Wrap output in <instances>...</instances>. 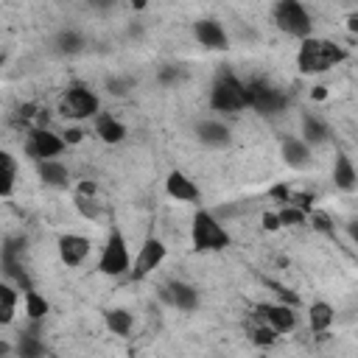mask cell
I'll use <instances>...</instances> for the list:
<instances>
[{"label":"cell","mask_w":358,"mask_h":358,"mask_svg":"<svg viewBox=\"0 0 358 358\" xmlns=\"http://www.w3.org/2000/svg\"><path fill=\"white\" fill-rule=\"evenodd\" d=\"M350 59L347 48L330 36H319L310 34L305 39H299L296 53H294V64L302 76H324L330 70H336L338 64H344Z\"/></svg>","instance_id":"obj_1"},{"label":"cell","mask_w":358,"mask_h":358,"mask_svg":"<svg viewBox=\"0 0 358 358\" xmlns=\"http://www.w3.org/2000/svg\"><path fill=\"white\" fill-rule=\"evenodd\" d=\"M187 241L201 255H207V252H224L232 243V232H229L227 221L215 210L196 204V210L190 215V224H187Z\"/></svg>","instance_id":"obj_2"},{"label":"cell","mask_w":358,"mask_h":358,"mask_svg":"<svg viewBox=\"0 0 358 358\" xmlns=\"http://www.w3.org/2000/svg\"><path fill=\"white\" fill-rule=\"evenodd\" d=\"M207 106L215 115H238V112L249 109V87H246V78H241L232 70H221L215 76V81L210 84Z\"/></svg>","instance_id":"obj_3"},{"label":"cell","mask_w":358,"mask_h":358,"mask_svg":"<svg viewBox=\"0 0 358 358\" xmlns=\"http://www.w3.org/2000/svg\"><path fill=\"white\" fill-rule=\"evenodd\" d=\"M95 268L98 274L103 277H129V268H131V249H129V238L120 227H109L101 249H98V260H95Z\"/></svg>","instance_id":"obj_4"},{"label":"cell","mask_w":358,"mask_h":358,"mask_svg":"<svg viewBox=\"0 0 358 358\" xmlns=\"http://www.w3.org/2000/svg\"><path fill=\"white\" fill-rule=\"evenodd\" d=\"M271 22L280 34H285L296 42L316 34V22H313V14H310L305 0H274L271 3Z\"/></svg>","instance_id":"obj_5"},{"label":"cell","mask_w":358,"mask_h":358,"mask_svg":"<svg viewBox=\"0 0 358 358\" xmlns=\"http://www.w3.org/2000/svg\"><path fill=\"white\" fill-rule=\"evenodd\" d=\"M56 109L67 123H84V120H92L101 112V98L90 84H70L59 95Z\"/></svg>","instance_id":"obj_6"},{"label":"cell","mask_w":358,"mask_h":358,"mask_svg":"<svg viewBox=\"0 0 358 358\" xmlns=\"http://www.w3.org/2000/svg\"><path fill=\"white\" fill-rule=\"evenodd\" d=\"M22 151L28 154L31 162H42V159L62 157L67 151V143H64L62 131H53L48 126H31L22 137Z\"/></svg>","instance_id":"obj_7"},{"label":"cell","mask_w":358,"mask_h":358,"mask_svg":"<svg viewBox=\"0 0 358 358\" xmlns=\"http://www.w3.org/2000/svg\"><path fill=\"white\" fill-rule=\"evenodd\" d=\"M168 257V243L159 238V235H145L143 243L137 246V252L131 255V268H129V277L131 280H145L151 277Z\"/></svg>","instance_id":"obj_8"},{"label":"cell","mask_w":358,"mask_h":358,"mask_svg":"<svg viewBox=\"0 0 358 358\" xmlns=\"http://www.w3.org/2000/svg\"><path fill=\"white\" fill-rule=\"evenodd\" d=\"M255 322L271 327L277 336H288L299 327V313H296V305H288L282 299L277 302H260L255 308Z\"/></svg>","instance_id":"obj_9"},{"label":"cell","mask_w":358,"mask_h":358,"mask_svg":"<svg viewBox=\"0 0 358 358\" xmlns=\"http://www.w3.org/2000/svg\"><path fill=\"white\" fill-rule=\"evenodd\" d=\"M56 255L62 260V266L67 268H81L87 263V257L92 255V241L81 232H64L56 241Z\"/></svg>","instance_id":"obj_10"},{"label":"cell","mask_w":358,"mask_h":358,"mask_svg":"<svg viewBox=\"0 0 358 358\" xmlns=\"http://www.w3.org/2000/svg\"><path fill=\"white\" fill-rule=\"evenodd\" d=\"M159 296H162L165 305L182 310V313H193L199 308V299H201L199 296V288L190 285L187 280H171V282H165L159 288Z\"/></svg>","instance_id":"obj_11"},{"label":"cell","mask_w":358,"mask_h":358,"mask_svg":"<svg viewBox=\"0 0 358 358\" xmlns=\"http://www.w3.org/2000/svg\"><path fill=\"white\" fill-rule=\"evenodd\" d=\"M165 196L171 201H179V204H199L201 201V187L190 173L171 171L165 176Z\"/></svg>","instance_id":"obj_12"},{"label":"cell","mask_w":358,"mask_h":358,"mask_svg":"<svg viewBox=\"0 0 358 358\" xmlns=\"http://www.w3.org/2000/svg\"><path fill=\"white\" fill-rule=\"evenodd\" d=\"M193 39L204 48V50H227L229 48V34L227 28L213 20V17H201L193 22Z\"/></svg>","instance_id":"obj_13"},{"label":"cell","mask_w":358,"mask_h":358,"mask_svg":"<svg viewBox=\"0 0 358 358\" xmlns=\"http://www.w3.org/2000/svg\"><path fill=\"white\" fill-rule=\"evenodd\" d=\"M92 131H95V137H98L103 145H120V143L126 140V134H129L126 123H123L115 112H106V109H101V112L92 117Z\"/></svg>","instance_id":"obj_14"},{"label":"cell","mask_w":358,"mask_h":358,"mask_svg":"<svg viewBox=\"0 0 358 358\" xmlns=\"http://www.w3.org/2000/svg\"><path fill=\"white\" fill-rule=\"evenodd\" d=\"M196 137L204 148H227L232 143V129L221 117H204L196 126Z\"/></svg>","instance_id":"obj_15"},{"label":"cell","mask_w":358,"mask_h":358,"mask_svg":"<svg viewBox=\"0 0 358 358\" xmlns=\"http://www.w3.org/2000/svg\"><path fill=\"white\" fill-rule=\"evenodd\" d=\"M280 157H282V162H285L291 171H305V168L313 162V148H310L299 134H291V137H282V143H280Z\"/></svg>","instance_id":"obj_16"},{"label":"cell","mask_w":358,"mask_h":358,"mask_svg":"<svg viewBox=\"0 0 358 358\" xmlns=\"http://www.w3.org/2000/svg\"><path fill=\"white\" fill-rule=\"evenodd\" d=\"M299 137H302L310 148H319V145L330 143L333 129H330V123H327L322 115L305 112V115H302V120H299Z\"/></svg>","instance_id":"obj_17"},{"label":"cell","mask_w":358,"mask_h":358,"mask_svg":"<svg viewBox=\"0 0 358 358\" xmlns=\"http://www.w3.org/2000/svg\"><path fill=\"white\" fill-rule=\"evenodd\" d=\"M36 176L42 179L45 187H53V190H67L70 187V168L64 165L62 157L36 162Z\"/></svg>","instance_id":"obj_18"},{"label":"cell","mask_w":358,"mask_h":358,"mask_svg":"<svg viewBox=\"0 0 358 358\" xmlns=\"http://www.w3.org/2000/svg\"><path fill=\"white\" fill-rule=\"evenodd\" d=\"M330 176H333L336 190H341V193H352L358 187V171H355V162L347 151H336Z\"/></svg>","instance_id":"obj_19"},{"label":"cell","mask_w":358,"mask_h":358,"mask_svg":"<svg viewBox=\"0 0 358 358\" xmlns=\"http://www.w3.org/2000/svg\"><path fill=\"white\" fill-rule=\"evenodd\" d=\"M336 319H338V313H336V308H333L327 299L310 302V308H308V313H305V322H308L310 333H319V336L330 333V327L336 324Z\"/></svg>","instance_id":"obj_20"},{"label":"cell","mask_w":358,"mask_h":358,"mask_svg":"<svg viewBox=\"0 0 358 358\" xmlns=\"http://www.w3.org/2000/svg\"><path fill=\"white\" fill-rule=\"evenodd\" d=\"M103 324L112 336L129 338L134 330V313L129 308H109V310H103Z\"/></svg>","instance_id":"obj_21"},{"label":"cell","mask_w":358,"mask_h":358,"mask_svg":"<svg viewBox=\"0 0 358 358\" xmlns=\"http://www.w3.org/2000/svg\"><path fill=\"white\" fill-rule=\"evenodd\" d=\"M20 302H22V313H25L28 322H45V316H48V310H50V302L45 299V294H39V291L31 285V288H25V291L20 294Z\"/></svg>","instance_id":"obj_22"},{"label":"cell","mask_w":358,"mask_h":358,"mask_svg":"<svg viewBox=\"0 0 358 358\" xmlns=\"http://www.w3.org/2000/svg\"><path fill=\"white\" fill-rule=\"evenodd\" d=\"M20 288L11 285L8 280H0V327L11 324L17 319V310H20Z\"/></svg>","instance_id":"obj_23"},{"label":"cell","mask_w":358,"mask_h":358,"mask_svg":"<svg viewBox=\"0 0 358 358\" xmlns=\"http://www.w3.org/2000/svg\"><path fill=\"white\" fill-rule=\"evenodd\" d=\"M17 173H20L17 159H14L8 151L0 148V199H8V196L14 193V187H17Z\"/></svg>","instance_id":"obj_24"},{"label":"cell","mask_w":358,"mask_h":358,"mask_svg":"<svg viewBox=\"0 0 358 358\" xmlns=\"http://www.w3.org/2000/svg\"><path fill=\"white\" fill-rule=\"evenodd\" d=\"M73 204H76V210L81 213V218H87V221H101L103 218V204H101V199L95 196V193H73Z\"/></svg>","instance_id":"obj_25"},{"label":"cell","mask_w":358,"mask_h":358,"mask_svg":"<svg viewBox=\"0 0 358 358\" xmlns=\"http://www.w3.org/2000/svg\"><path fill=\"white\" fill-rule=\"evenodd\" d=\"M53 50H56V53H62V56L81 53V50H84V36H81L78 31H73V28L59 31V34H56V39H53Z\"/></svg>","instance_id":"obj_26"},{"label":"cell","mask_w":358,"mask_h":358,"mask_svg":"<svg viewBox=\"0 0 358 358\" xmlns=\"http://www.w3.org/2000/svg\"><path fill=\"white\" fill-rule=\"evenodd\" d=\"M14 352H20L22 358H36V355L45 352V341L36 333H20V338L14 344Z\"/></svg>","instance_id":"obj_27"},{"label":"cell","mask_w":358,"mask_h":358,"mask_svg":"<svg viewBox=\"0 0 358 358\" xmlns=\"http://www.w3.org/2000/svg\"><path fill=\"white\" fill-rule=\"evenodd\" d=\"M277 338H280V336H277L271 327L255 322V327H252V344H257V347H271V344H277Z\"/></svg>","instance_id":"obj_28"},{"label":"cell","mask_w":358,"mask_h":358,"mask_svg":"<svg viewBox=\"0 0 358 358\" xmlns=\"http://www.w3.org/2000/svg\"><path fill=\"white\" fill-rule=\"evenodd\" d=\"M260 227L266 229V232H277L280 229V218H277V210H266V213H260Z\"/></svg>","instance_id":"obj_29"},{"label":"cell","mask_w":358,"mask_h":358,"mask_svg":"<svg viewBox=\"0 0 358 358\" xmlns=\"http://www.w3.org/2000/svg\"><path fill=\"white\" fill-rule=\"evenodd\" d=\"M310 98H313V101H324V98H327V87H322V84L310 87Z\"/></svg>","instance_id":"obj_30"},{"label":"cell","mask_w":358,"mask_h":358,"mask_svg":"<svg viewBox=\"0 0 358 358\" xmlns=\"http://www.w3.org/2000/svg\"><path fill=\"white\" fill-rule=\"evenodd\" d=\"M148 0H131V8H145Z\"/></svg>","instance_id":"obj_31"}]
</instances>
